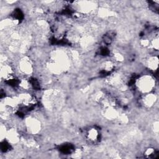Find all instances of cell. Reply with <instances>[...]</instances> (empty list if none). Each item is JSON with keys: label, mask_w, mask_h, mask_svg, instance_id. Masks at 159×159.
Masks as SVG:
<instances>
[{"label": "cell", "mask_w": 159, "mask_h": 159, "mask_svg": "<svg viewBox=\"0 0 159 159\" xmlns=\"http://www.w3.org/2000/svg\"><path fill=\"white\" fill-rule=\"evenodd\" d=\"M134 85L137 90L141 94H145L154 92L157 82L155 76L150 74L139 75L134 81Z\"/></svg>", "instance_id": "1"}, {"label": "cell", "mask_w": 159, "mask_h": 159, "mask_svg": "<svg viewBox=\"0 0 159 159\" xmlns=\"http://www.w3.org/2000/svg\"><path fill=\"white\" fill-rule=\"evenodd\" d=\"M23 124L24 130L30 135H35L39 134L42 127L41 121L39 119L32 116L26 117Z\"/></svg>", "instance_id": "2"}, {"label": "cell", "mask_w": 159, "mask_h": 159, "mask_svg": "<svg viewBox=\"0 0 159 159\" xmlns=\"http://www.w3.org/2000/svg\"><path fill=\"white\" fill-rule=\"evenodd\" d=\"M34 64L29 57H21L17 64V69L23 77L31 76L34 72Z\"/></svg>", "instance_id": "3"}, {"label": "cell", "mask_w": 159, "mask_h": 159, "mask_svg": "<svg viewBox=\"0 0 159 159\" xmlns=\"http://www.w3.org/2000/svg\"><path fill=\"white\" fill-rule=\"evenodd\" d=\"M75 9L81 15H88L96 10L97 4L93 1H78L75 3Z\"/></svg>", "instance_id": "4"}, {"label": "cell", "mask_w": 159, "mask_h": 159, "mask_svg": "<svg viewBox=\"0 0 159 159\" xmlns=\"http://www.w3.org/2000/svg\"><path fill=\"white\" fill-rule=\"evenodd\" d=\"M101 133L100 129L96 126L89 127L84 132V137L86 141L91 144L98 143L101 139Z\"/></svg>", "instance_id": "5"}, {"label": "cell", "mask_w": 159, "mask_h": 159, "mask_svg": "<svg viewBox=\"0 0 159 159\" xmlns=\"http://www.w3.org/2000/svg\"><path fill=\"white\" fill-rule=\"evenodd\" d=\"M140 100L141 105L143 107L146 109H150L157 104L158 101V95L155 92L142 94L141 95Z\"/></svg>", "instance_id": "6"}, {"label": "cell", "mask_w": 159, "mask_h": 159, "mask_svg": "<svg viewBox=\"0 0 159 159\" xmlns=\"http://www.w3.org/2000/svg\"><path fill=\"white\" fill-rule=\"evenodd\" d=\"M15 69L14 67L9 64V63L2 62L1 65V78L4 79V80H6L13 76H14V72Z\"/></svg>", "instance_id": "7"}, {"label": "cell", "mask_w": 159, "mask_h": 159, "mask_svg": "<svg viewBox=\"0 0 159 159\" xmlns=\"http://www.w3.org/2000/svg\"><path fill=\"white\" fill-rule=\"evenodd\" d=\"M102 115L106 119L114 120L117 119L119 115V111L116 106H110L102 109Z\"/></svg>", "instance_id": "8"}, {"label": "cell", "mask_w": 159, "mask_h": 159, "mask_svg": "<svg viewBox=\"0 0 159 159\" xmlns=\"http://www.w3.org/2000/svg\"><path fill=\"white\" fill-rule=\"evenodd\" d=\"M20 134L16 129L11 127L7 129L5 139H6L11 144L17 143L20 140Z\"/></svg>", "instance_id": "9"}, {"label": "cell", "mask_w": 159, "mask_h": 159, "mask_svg": "<svg viewBox=\"0 0 159 159\" xmlns=\"http://www.w3.org/2000/svg\"><path fill=\"white\" fill-rule=\"evenodd\" d=\"M147 68L154 74L157 71L158 67V58L157 55H152L146 60Z\"/></svg>", "instance_id": "10"}, {"label": "cell", "mask_w": 159, "mask_h": 159, "mask_svg": "<svg viewBox=\"0 0 159 159\" xmlns=\"http://www.w3.org/2000/svg\"><path fill=\"white\" fill-rule=\"evenodd\" d=\"M116 37L115 32L112 30H109L106 32L102 38V41L105 46L110 45L114 41Z\"/></svg>", "instance_id": "11"}, {"label": "cell", "mask_w": 159, "mask_h": 159, "mask_svg": "<svg viewBox=\"0 0 159 159\" xmlns=\"http://www.w3.org/2000/svg\"><path fill=\"white\" fill-rule=\"evenodd\" d=\"M112 59L115 63H122L125 60V57L123 53L119 51H115L111 53Z\"/></svg>", "instance_id": "12"}, {"label": "cell", "mask_w": 159, "mask_h": 159, "mask_svg": "<svg viewBox=\"0 0 159 159\" xmlns=\"http://www.w3.org/2000/svg\"><path fill=\"white\" fill-rule=\"evenodd\" d=\"M143 157L145 158H155V155L157 154V151L153 147H147L145 148V150L143 151Z\"/></svg>", "instance_id": "13"}]
</instances>
